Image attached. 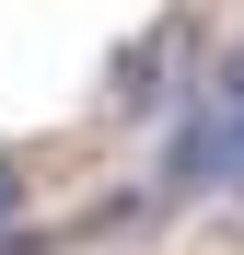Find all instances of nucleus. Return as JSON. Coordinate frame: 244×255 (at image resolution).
<instances>
[{
	"label": "nucleus",
	"instance_id": "obj_3",
	"mask_svg": "<svg viewBox=\"0 0 244 255\" xmlns=\"http://www.w3.org/2000/svg\"><path fill=\"white\" fill-rule=\"evenodd\" d=\"M210 105H221V116H244V47H221V70H210Z\"/></svg>",
	"mask_w": 244,
	"mask_h": 255
},
{
	"label": "nucleus",
	"instance_id": "obj_2",
	"mask_svg": "<svg viewBox=\"0 0 244 255\" xmlns=\"http://www.w3.org/2000/svg\"><path fill=\"white\" fill-rule=\"evenodd\" d=\"M23 197H35V151L0 139V221H23Z\"/></svg>",
	"mask_w": 244,
	"mask_h": 255
},
{
	"label": "nucleus",
	"instance_id": "obj_4",
	"mask_svg": "<svg viewBox=\"0 0 244 255\" xmlns=\"http://www.w3.org/2000/svg\"><path fill=\"white\" fill-rule=\"evenodd\" d=\"M0 255H58V232H35V221H0Z\"/></svg>",
	"mask_w": 244,
	"mask_h": 255
},
{
	"label": "nucleus",
	"instance_id": "obj_1",
	"mask_svg": "<svg viewBox=\"0 0 244 255\" xmlns=\"http://www.w3.org/2000/svg\"><path fill=\"white\" fill-rule=\"evenodd\" d=\"M198 47V23H151L140 47H116V70H105V116H151L163 93H175V58Z\"/></svg>",
	"mask_w": 244,
	"mask_h": 255
}]
</instances>
